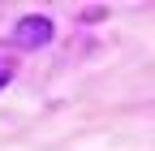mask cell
I'll return each instance as SVG.
<instances>
[{
  "label": "cell",
  "mask_w": 155,
  "mask_h": 151,
  "mask_svg": "<svg viewBox=\"0 0 155 151\" xmlns=\"http://www.w3.org/2000/svg\"><path fill=\"white\" fill-rule=\"evenodd\" d=\"M9 78H13V61H0V86H5Z\"/></svg>",
  "instance_id": "obj_2"
},
{
  "label": "cell",
  "mask_w": 155,
  "mask_h": 151,
  "mask_svg": "<svg viewBox=\"0 0 155 151\" xmlns=\"http://www.w3.org/2000/svg\"><path fill=\"white\" fill-rule=\"evenodd\" d=\"M48 39H52V17L30 13V17H22V22L13 26V43L17 48H43Z\"/></svg>",
  "instance_id": "obj_1"
}]
</instances>
